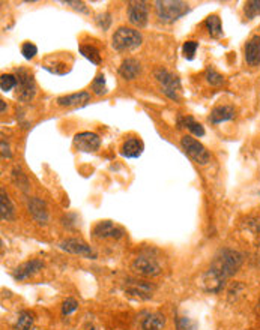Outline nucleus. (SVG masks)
Returning a JSON list of instances; mask_svg holds the SVG:
<instances>
[{
    "mask_svg": "<svg viewBox=\"0 0 260 330\" xmlns=\"http://www.w3.org/2000/svg\"><path fill=\"white\" fill-rule=\"evenodd\" d=\"M244 255L235 249H222L214 258L211 267L202 275L200 284L206 293H219L226 281L242 266Z\"/></svg>",
    "mask_w": 260,
    "mask_h": 330,
    "instance_id": "obj_1",
    "label": "nucleus"
},
{
    "mask_svg": "<svg viewBox=\"0 0 260 330\" xmlns=\"http://www.w3.org/2000/svg\"><path fill=\"white\" fill-rule=\"evenodd\" d=\"M143 42V36L138 30L131 27H119L111 36V47L119 53L137 50Z\"/></svg>",
    "mask_w": 260,
    "mask_h": 330,
    "instance_id": "obj_2",
    "label": "nucleus"
},
{
    "mask_svg": "<svg viewBox=\"0 0 260 330\" xmlns=\"http://www.w3.org/2000/svg\"><path fill=\"white\" fill-rule=\"evenodd\" d=\"M157 17L163 23H174L190 12V5L180 0H157L154 3Z\"/></svg>",
    "mask_w": 260,
    "mask_h": 330,
    "instance_id": "obj_3",
    "label": "nucleus"
},
{
    "mask_svg": "<svg viewBox=\"0 0 260 330\" xmlns=\"http://www.w3.org/2000/svg\"><path fill=\"white\" fill-rule=\"evenodd\" d=\"M154 77L157 80V83L161 87V92L173 99V101H179V92H180V80L177 78V75H174L173 72L167 71L166 68H157L154 71Z\"/></svg>",
    "mask_w": 260,
    "mask_h": 330,
    "instance_id": "obj_4",
    "label": "nucleus"
},
{
    "mask_svg": "<svg viewBox=\"0 0 260 330\" xmlns=\"http://www.w3.org/2000/svg\"><path fill=\"white\" fill-rule=\"evenodd\" d=\"M180 146H182V149L185 150V153H187L199 165H206L211 161V155L206 150V147L200 141H197L194 137L183 135L180 138Z\"/></svg>",
    "mask_w": 260,
    "mask_h": 330,
    "instance_id": "obj_5",
    "label": "nucleus"
},
{
    "mask_svg": "<svg viewBox=\"0 0 260 330\" xmlns=\"http://www.w3.org/2000/svg\"><path fill=\"white\" fill-rule=\"evenodd\" d=\"M17 77V98L23 102H29L36 95V84L33 80V74L30 71L20 68L15 72Z\"/></svg>",
    "mask_w": 260,
    "mask_h": 330,
    "instance_id": "obj_6",
    "label": "nucleus"
},
{
    "mask_svg": "<svg viewBox=\"0 0 260 330\" xmlns=\"http://www.w3.org/2000/svg\"><path fill=\"white\" fill-rule=\"evenodd\" d=\"M131 270L135 275H140L144 278H155L161 275L163 272L160 263L155 258H152V257H137L131 263Z\"/></svg>",
    "mask_w": 260,
    "mask_h": 330,
    "instance_id": "obj_7",
    "label": "nucleus"
},
{
    "mask_svg": "<svg viewBox=\"0 0 260 330\" xmlns=\"http://www.w3.org/2000/svg\"><path fill=\"white\" fill-rule=\"evenodd\" d=\"M74 147L85 153H93L101 147V138L95 132L83 131L74 135Z\"/></svg>",
    "mask_w": 260,
    "mask_h": 330,
    "instance_id": "obj_8",
    "label": "nucleus"
},
{
    "mask_svg": "<svg viewBox=\"0 0 260 330\" xmlns=\"http://www.w3.org/2000/svg\"><path fill=\"white\" fill-rule=\"evenodd\" d=\"M71 65H72V57L68 56V53H57V54H51L48 57L44 59V68L47 71H50L51 74L56 75H65L71 71Z\"/></svg>",
    "mask_w": 260,
    "mask_h": 330,
    "instance_id": "obj_9",
    "label": "nucleus"
},
{
    "mask_svg": "<svg viewBox=\"0 0 260 330\" xmlns=\"http://www.w3.org/2000/svg\"><path fill=\"white\" fill-rule=\"evenodd\" d=\"M128 21L135 27H146L149 21V8L146 2L137 0V2L128 3Z\"/></svg>",
    "mask_w": 260,
    "mask_h": 330,
    "instance_id": "obj_10",
    "label": "nucleus"
},
{
    "mask_svg": "<svg viewBox=\"0 0 260 330\" xmlns=\"http://www.w3.org/2000/svg\"><path fill=\"white\" fill-rule=\"evenodd\" d=\"M59 248L74 255H83V257H87V258H96V252L82 239H76V237L65 239L63 242L59 243Z\"/></svg>",
    "mask_w": 260,
    "mask_h": 330,
    "instance_id": "obj_11",
    "label": "nucleus"
},
{
    "mask_svg": "<svg viewBox=\"0 0 260 330\" xmlns=\"http://www.w3.org/2000/svg\"><path fill=\"white\" fill-rule=\"evenodd\" d=\"M124 288H125L127 294L138 297V299H143V300L151 299L152 293L155 290V287L151 285L149 282H146V281H134V279H127Z\"/></svg>",
    "mask_w": 260,
    "mask_h": 330,
    "instance_id": "obj_12",
    "label": "nucleus"
},
{
    "mask_svg": "<svg viewBox=\"0 0 260 330\" xmlns=\"http://www.w3.org/2000/svg\"><path fill=\"white\" fill-rule=\"evenodd\" d=\"M92 234L98 240H107V239L119 240L124 237V230L116 227L111 221H101L93 227Z\"/></svg>",
    "mask_w": 260,
    "mask_h": 330,
    "instance_id": "obj_13",
    "label": "nucleus"
},
{
    "mask_svg": "<svg viewBox=\"0 0 260 330\" xmlns=\"http://www.w3.org/2000/svg\"><path fill=\"white\" fill-rule=\"evenodd\" d=\"M90 93L83 90V92H77V93H71V95H65V96H59L56 99V104L59 107H66V108H71V107H83L86 104L90 102Z\"/></svg>",
    "mask_w": 260,
    "mask_h": 330,
    "instance_id": "obj_14",
    "label": "nucleus"
},
{
    "mask_svg": "<svg viewBox=\"0 0 260 330\" xmlns=\"http://www.w3.org/2000/svg\"><path fill=\"white\" fill-rule=\"evenodd\" d=\"M27 207H29V212H30L32 218L35 219L36 222L47 224V221H48V210H47L45 201H43L38 197H32V198H29Z\"/></svg>",
    "mask_w": 260,
    "mask_h": 330,
    "instance_id": "obj_15",
    "label": "nucleus"
},
{
    "mask_svg": "<svg viewBox=\"0 0 260 330\" xmlns=\"http://www.w3.org/2000/svg\"><path fill=\"white\" fill-rule=\"evenodd\" d=\"M244 57H245V62L253 68L260 65V36L259 35H254L245 44Z\"/></svg>",
    "mask_w": 260,
    "mask_h": 330,
    "instance_id": "obj_16",
    "label": "nucleus"
},
{
    "mask_svg": "<svg viewBox=\"0 0 260 330\" xmlns=\"http://www.w3.org/2000/svg\"><path fill=\"white\" fill-rule=\"evenodd\" d=\"M44 269V263L41 260H30L26 261L23 264H20L15 270H14V279L17 281H24L30 276H33L35 273H38L40 270Z\"/></svg>",
    "mask_w": 260,
    "mask_h": 330,
    "instance_id": "obj_17",
    "label": "nucleus"
},
{
    "mask_svg": "<svg viewBox=\"0 0 260 330\" xmlns=\"http://www.w3.org/2000/svg\"><path fill=\"white\" fill-rule=\"evenodd\" d=\"M140 72H141V63L134 57L125 59L119 66V75L124 80H128V81L135 80L140 75Z\"/></svg>",
    "mask_w": 260,
    "mask_h": 330,
    "instance_id": "obj_18",
    "label": "nucleus"
},
{
    "mask_svg": "<svg viewBox=\"0 0 260 330\" xmlns=\"http://www.w3.org/2000/svg\"><path fill=\"white\" fill-rule=\"evenodd\" d=\"M144 150V146H143V141L137 137H132V138H128L124 141L122 147H121V153L122 156L125 158H130V159H134V158H138Z\"/></svg>",
    "mask_w": 260,
    "mask_h": 330,
    "instance_id": "obj_19",
    "label": "nucleus"
},
{
    "mask_svg": "<svg viewBox=\"0 0 260 330\" xmlns=\"http://www.w3.org/2000/svg\"><path fill=\"white\" fill-rule=\"evenodd\" d=\"M233 117H235V108L233 107H230V105H219V107H215L211 111L209 122L214 123V125H218V123H222V122L232 120Z\"/></svg>",
    "mask_w": 260,
    "mask_h": 330,
    "instance_id": "obj_20",
    "label": "nucleus"
},
{
    "mask_svg": "<svg viewBox=\"0 0 260 330\" xmlns=\"http://www.w3.org/2000/svg\"><path fill=\"white\" fill-rule=\"evenodd\" d=\"M0 216H2V221H14L15 219V207L3 188L0 189Z\"/></svg>",
    "mask_w": 260,
    "mask_h": 330,
    "instance_id": "obj_21",
    "label": "nucleus"
},
{
    "mask_svg": "<svg viewBox=\"0 0 260 330\" xmlns=\"http://www.w3.org/2000/svg\"><path fill=\"white\" fill-rule=\"evenodd\" d=\"M166 324V317L161 312H154L146 315L141 321V329L143 330H163Z\"/></svg>",
    "mask_w": 260,
    "mask_h": 330,
    "instance_id": "obj_22",
    "label": "nucleus"
},
{
    "mask_svg": "<svg viewBox=\"0 0 260 330\" xmlns=\"http://www.w3.org/2000/svg\"><path fill=\"white\" fill-rule=\"evenodd\" d=\"M177 125H179V128H187L193 135H197V137H203L205 135V128L199 122H196L191 116L179 119Z\"/></svg>",
    "mask_w": 260,
    "mask_h": 330,
    "instance_id": "obj_23",
    "label": "nucleus"
},
{
    "mask_svg": "<svg viewBox=\"0 0 260 330\" xmlns=\"http://www.w3.org/2000/svg\"><path fill=\"white\" fill-rule=\"evenodd\" d=\"M205 27L208 30V33L211 35V38H219L222 35V24L218 15H209L205 20Z\"/></svg>",
    "mask_w": 260,
    "mask_h": 330,
    "instance_id": "obj_24",
    "label": "nucleus"
},
{
    "mask_svg": "<svg viewBox=\"0 0 260 330\" xmlns=\"http://www.w3.org/2000/svg\"><path fill=\"white\" fill-rule=\"evenodd\" d=\"M80 54L83 57H86L87 60H90L93 65H99L101 63V53L95 45H82L80 47Z\"/></svg>",
    "mask_w": 260,
    "mask_h": 330,
    "instance_id": "obj_25",
    "label": "nucleus"
},
{
    "mask_svg": "<svg viewBox=\"0 0 260 330\" xmlns=\"http://www.w3.org/2000/svg\"><path fill=\"white\" fill-rule=\"evenodd\" d=\"M33 314L29 312V311H21L20 315H18V320H17V324H15V329L17 330H30L33 327Z\"/></svg>",
    "mask_w": 260,
    "mask_h": 330,
    "instance_id": "obj_26",
    "label": "nucleus"
},
{
    "mask_svg": "<svg viewBox=\"0 0 260 330\" xmlns=\"http://www.w3.org/2000/svg\"><path fill=\"white\" fill-rule=\"evenodd\" d=\"M244 14L248 20L256 18L260 14V0H250V2H245Z\"/></svg>",
    "mask_w": 260,
    "mask_h": 330,
    "instance_id": "obj_27",
    "label": "nucleus"
},
{
    "mask_svg": "<svg viewBox=\"0 0 260 330\" xmlns=\"http://www.w3.org/2000/svg\"><path fill=\"white\" fill-rule=\"evenodd\" d=\"M12 180H14L15 185H17L18 188H21L23 191H27V189H29V180H27L26 174L21 171V168L15 167V168L12 170Z\"/></svg>",
    "mask_w": 260,
    "mask_h": 330,
    "instance_id": "obj_28",
    "label": "nucleus"
},
{
    "mask_svg": "<svg viewBox=\"0 0 260 330\" xmlns=\"http://www.w3.org/2000/svg\"><path fill=\"white\" fill-rule=\"evenodd\" d=\"M205 78L211 86H221L224 83V77H222L219 72H217L214 68H208L205 72Z\"/></svg>",
    "mask_w": 260,
    "mask_h": 330,
    "instance_id": "obj_29",
    "label": "nucleus"
},
{
    "mask_svg": "<svg viewBox=\"0 0 260 330\" xmlns=\"http://www.w3.org/2000/svg\"><path fill=\"white\" fill-rule=\"evenodd\" d=\"M92 90L96 96H102L107 93V87H105V77L104 74H98L95 77V80L92 81Z\"/></svg>",
    "mask_w": 260,
    "mask_h": 330,
    "instance_id": "obj_30",
    "label": "nucleus"
},
{
    "mask_svg": "<svg viewBox=\"0 0 260 330\" xmlns=\"http://www.w3.org/2000/svg\"><path fill=\"white\" fill-rule=\"evenodd\" d=\"M14 87H17V77L12 74H3L0 77V89L3 92H9Z\"/></svg>",
    "mask_w": 260,
    "mask_h": 330,
    "instance_id": "obj_31",
    "label": "nucleus"
},
{
    "mask_svg": "<svg viewBox=\"0 0 260 330\" xmlns=\"http://www.w3.org/2000/svg\"><path fill=\"white\" fill-rule=\"evenodd\" d=\"M199 48V42L196 41H187L182 47V53H183V57L188 59V60H193L194 56H196V51Z\"/></svg>",
    "mask_w": 260,
    "mask_h": 330,
    "instance_id": "obj_32",
    "label": "nucleus"
},
{
    "mask_svg": "<svg viewBox=\"0 0 260 330\" xmlns=\"http://www.w3.org/2000/svg\"><path fill=\"white\" fill-rule=\"evenodd\" d=\"M21 54L26 60H32L36 54H38V47L32 42H24L21 45Z\"/></svg>",
    "mask_w": 260,
    "mask_h": 330,
    "instance_id": "obj_33",
    "label": "nucleus"
},
{
    "mask_svg": "<svg viewBox=\"0 0 260 330\" xmlns=\"http://www.w3.org/2000/svg\"><path fill=\"white\" fill-rule=\"evenodd\" d=\"M176 329L177 330H197V324L187 317H180L176 320Z\"/></svg>",
    "mask_w": 260,
    "mask_h": 330,
    "instance_id": "obj_34",
    "label": "nucleus"
},
{
    "mask_svg": "<svg viewBox=\"0 0 260 330\" xmlns=\"http://www.w3.org/2000/svg\"><path fill=\"white\" fill-rule=\"evenodd\" d=\"M77 308H79V302H77L76 299H72V297H68V299L62 303V314H63V315H69V314H72V312H76Z\"/></svg>",
    "mask_w": 260,
    "mask_h": 330,
    "instance_id": "obj_35",
    "label": "nucleus"
},
{
    "mask_svg": "<svg viewBox=\"0 0 260 330\" xmlns=\"http://www.w3.org/2000/svg\"><path fill=\"white\" fill-rule=\"evenodd\" d=\"M95 23L98 24V27H101L102 30H108L110 26H111V15L108 12H102V14H98L95 17Z\"/></svg>",
    "mask_w": 260,
    "mask_h": 330,
    "instance_id": "obj_36",
    "label": "nucleus"
},
{
    "mask_svg": "<svg viewBox=\"0 0 260 330\" xmlns=\"http://www.w3.org/2000/svg\"><path fill=\"white\" fill-rule=\"evenodd\" d=\"M62 3L69 5L72 9H76V11H80V12H87V8H86V5H85L83 2H74V0H65V2H62Z\"/></svg>",
    "mask_w": 260,
    "mask_h": 330,
    "instance_id": "obj_37",
    "label": "nucleus"
},
{
    "mask_svg": "<svg viewBox=\"0 0 260 330\" xmlns=\"http://www.w3.org/2000/svg\"><path fill=\"white\" fill-rule=\"evenodd\" d=\"M0 146H2V158L3 159H9L11 156H12V153H11V150H9V144L5 141V137H2V143H0Z\"/></svg>",
    "mask_w": 260,
    "mask_h": 330,
    "instance_id": "obj_38",
    "label": "nucleus"
},
{
    "mask_svg": "<svg viewBox=\"0 0 260 330\" xmlns=\"http://www.w3.org/2000/svg\"><path fill=\"white\" fill-rule=\"evenodd\" d=\"M0 105H2V114L5 113V110H6V105H5V101H0Z\"/></svg>",
    "mask_w": 260,
    "mask_h": 330,
    "instance_id": "obj_39",
    "label": "nucleus"
},
{
    "mask_svg": "<svg viewBox=\"0 0 260 330\" xmlns=\"http://www.w3.org/2000/svg\"><path fill=\"white\" fill-rule=\"evenodd\" d=\"M257 306H259V312H260V300H259V305Z\"/></svg>",
    "mask_w": 260,
    "mask_h": 330,
    "instance_id": "obj_40",
    "label": "nucleus"
}]
</instances>
